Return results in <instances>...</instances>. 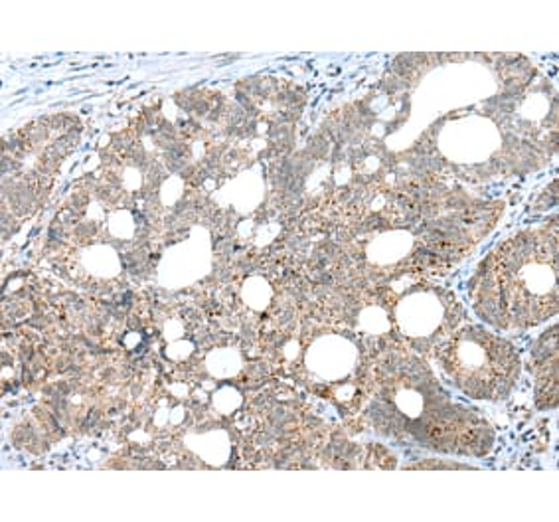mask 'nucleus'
<instances>
[{"instance_id": "f257e3e1", "label": "nucleus", "mask_w": 559, "mask_h": 522, "mask_svg": "<svg viewBox=\"0 0 559 522\" xmlns=\"http://www.w3.org/2000/svg\"><path fill=\"white\" fill-rule=\"evenodd\" d=\"M487 265V311L498 327H526L556 313V241L524 234L508 241Z\"/></svg>"}, {"instance_id": "f03ea898", "label": "nucleus", "mask_w": 559, "mask_h": 522, "mask_svg": "<svg viewBox=\"0 0 559 522\" xmlns=\"http://www.w3.org/2000/svg\"><path fill=\"white\" fill-rule=\"evenodd\" d=\"M453 363L456 382L478 398L504 396L519 366L512 346L483 329H471L461 339Z\"/></svg>"}]
</instances>
